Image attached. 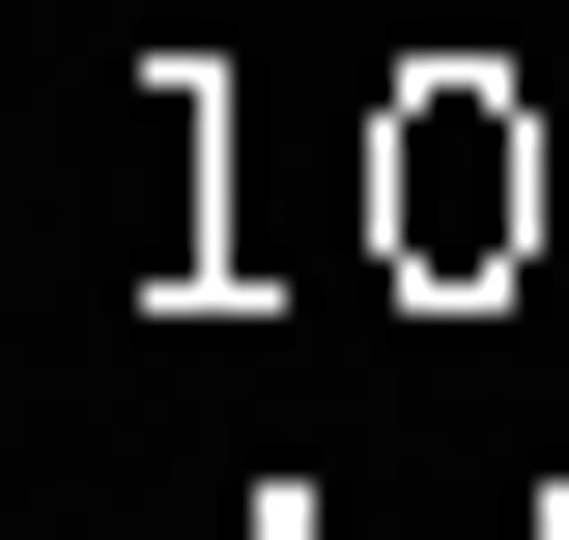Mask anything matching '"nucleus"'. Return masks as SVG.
Listing matches in <instances>:
<instances>
[{"instance_id":"f257e3e1","label":"nucleus","mask_w":569,"mask_h":540,"mask_svg":"<svg viewBox=\"0 0 569 540\" xmlns=\"http://www.w3.org/2000/svg\"><path fill=\"white\" fill-rule=\"evenodd\" d=\"M541 200H569V142H541V114H485V86H427V114H399V257H427V284L541 257Z\"/></svg>"}]
</instances>
